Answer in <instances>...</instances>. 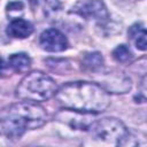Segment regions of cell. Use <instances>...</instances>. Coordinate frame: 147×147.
<instances>
[{"label": "cell", "instance_id": "cell-11", "mask_svg": "<svg viewBox=\"0 0 147 147\" xmlns=\"http://www.w3.org/2000/svg\"><path fill=\"white\" fill-rule=\"evenodd\" d=\"M83 65L86 70L96 72V71L101 70L103 67V57L98 52L86 54L83 59Z\"/></svg>", "mask_w": 147, "mask_h": 147}, {"label": "cell", "instance_id": "cell-2", "mask_svg": "<svg viewBox=\"0 0 147 147\" xmlns=\"http://www.w3.org/2000/svg\"><path fill=\"white\" fill-rule=\"evenodd\" d=\"M47 113L38 102L20 101L8 105L0 110V125L9 138H20L28 130L42 126Z\"/></svg>", "mask_w": 147, "mask_h": 147}, {"label": "cell", "instance_id": "cell-4", "mask_svg": "<svg viewBox=\"0 0 147 147\" xmlns=\"http://www.w3.org/2000/svg\"><path fill=\"white\" fill-rule=\"evenodd\" d=\"M91 136L105 142L122 145L127 137L129 131L123 122L114 117H106L92 123L90 126Z\"/></svg>", "mask_w": 147, "mask_h": 147}, {"label": "cell", "instance_id": "cell-5", "mask_svg": "<svg viewBox=\"0 0 147 147\" xmlns=\"http://www.w3.org/2000/svg\"><path fill=\"white\" fill-rule=\"evenodd\" d=\"M74 11L85 18L96 21H106L108 18L107 8L101 0H79L74 7Z\"/></svg>", "mask_w": 147, "mask_h": 147}, {"label": "cell", "instance_id": "cell-12", "mask_svg": "<svg viewBox=\"0 0 147 147\" xmlns=\"http://www.w3.org/2000/svg\"><path fill=\"white\" fill-rule=\"evenodd\" d=\"M114 59L119 63H126L132 59V53L125 45H119L113 51Z\"/></svg>", "mask_w": 147, "mask_h": 147}, {"label": "cell", "instance_id": "cell-9", "mask_svg": "<svg viewBox=\"0 0 147 147\" xmlns=\"http://www.w3.org/2000/svg\"><path fill=\"white\" fill-rule=\"evenodd\" d=\"M127 34H129L130 39L134 42V45L138 49L146 51V48H147V42H146L147 33H146V30L142 26V24H140V23L139 24H133L129 29Z\"/></svg>", "mask_w": 147, "mask_h": 147}, {"label": "cell", "instance_id": "cell-3", "mask_svg": "<svg viewBox=\"0 0 147 147\" xmlns=\"http://www.w3.org/2000/svg\"><path fill=\"white\" fill-rule=\"evenodd\" d=\"M57 92L56 83L41 71L28 74L18 84L16 95L21 100L40 102L53 98Z\"/></svg>", "mask_w": 147, "mask_h": 147}, {"label": "cell", "instance_id": "cell-8", "mask_svg": "<svg viewBox=\"0 0 147 147\" xmlns=\"http://www.w3.org/2000/svg\"><path fill=\"white\" fill-rule=\"evenodd\" d=\"M33 32V25L31 22L23 18L13 20L7 26V33L13 38L24 39Z\"/></svg>", "mask_w": 147, "mask_h": 147}, {"label": "cell", "instance_id": "cell-7", "mask_svg": "<svg viewBox=\"0 0 147 147\" xmlns=\"http://www.w3.org/2000/svg\"><path fill=\"white\" fill-rule=\"evenodd\" d=\"M100 82V86H102L108 93H125L131 88V79L122 72L105 74Z\"/></svg>", "mask_w": 147, "mask_h": 147}, {"label": "cell", "instance_id": "cell-1", "mask_svg": "<svg viewBox=\"0 0 147 147\" xmlns=\"http://www.w3.org/2000/svg\"><path fill=\"white\" fill-rule=\"evenodd\" d=\"M57 102L65 109L84 114H99L105 111L110 99L108 92L95 83L70 82L57 88Z\"/></svg>", "mask_w": 147, "mask_h": 147}, {"label": "cell", "instance_id": "cell-14", "mask_svg": "<svg viewBox=\"0 0 147 147\" xmlns=\"http://www.w3.org/2000/svg\"><path fill=\"white\" fill-rule=\"evenodd\" d=\"M3 69H5V63H3V61H2V59L0 57V74L3 71Z\"/></svg>", "mask_w": 147, "mask_h": 147}, {"label": "cell", "instance_id": "cell-6", "mask_svg": "<svg viewBox=\"0 0 147 147\" xmlns=\"http://www.w3.org/2000/svg\"><path fill=\"white\" fill-rule=\"evenodd\" d=\"M40 47L47 52H62L68 46V40L62 32L56 29L45 30L39 38Z\"/></svg>", "mask_w": 147, "mask_h": 147}, {"label": "cell", "instance_id": "cell-13", "mask_svg": "<svg viewBox=\"0 0 147 147\" xmlns=\"http://www.w3.org/2000/svg\"><path fill=\"white\" fill-rule=\"evenodd\" d=\"M23 9H24V5L21 2V1H13V2H10V3H8V6H7V11L8 13H18V11H23Z\"/></svg>", "mask_w": 147, "mask_h": 147}, {"label": "cell", "instance_id": "cell-10", "mask_svg": "<svg viewBox=\"0 0 147 147\" xmlns=\"http://www.w3.org/2000/svg\"><path fill=\"white\" fill-rule=\"evenodd\" d=\"M8 63L16 72H25L31 65V60L25 53H16L9 56Z\"/></svg>", "mask_w": 147, "mask_h": 147}]
</instances>
